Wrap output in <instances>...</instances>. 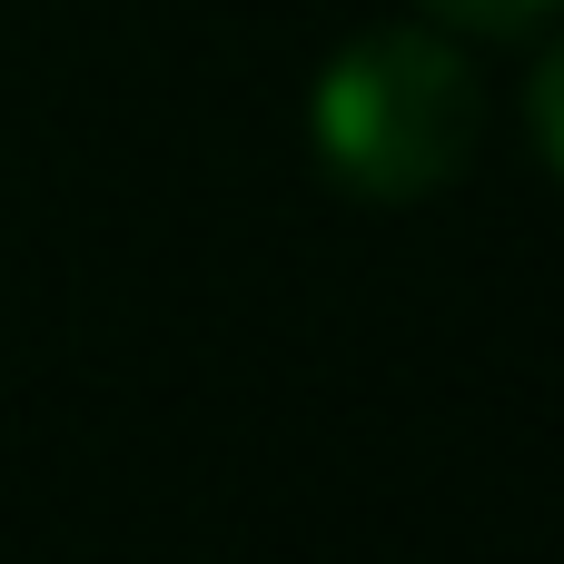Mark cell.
Returning a JSON list of instances; mask_svg holds the SVG:
<instances>
[{"label": "cell", "mask_w": 564, "mask_h": 564, "mask_svg": "<svg viewBox=\"0 0 564 564\" xmlns=\"http://www.w3.org/2000/svg\"><path fill=\"white\" fill-rule=\"evenodd\" d=\"M476 139H486V79L446 30H416V20L357 30L347 50H327L307 89V159L327 169V188L367 208L446 198Z\"/></svg>", "instance_id": "1"}, {"label": "cell", "mask_w": 564, "mask_h": 564, "mask_svg": "<svg viewBox=\"0 0 564 564\" xmlns=\"http://www.w3.org/2000/svg\"><path fill=\"white\" fill-rule=\"evenodd\" d=\"M426 20H446V30H476V40H516V30H535V20H555L564 0H416Z\"/></svg>", "instance_id": "2"}, {"label": "cell", "mask_w": 564, "mask_h": 564, "mask_svg": "<svg viewBox=\"0 0 564 564\" xmlns=\"http://www.w3.org/2000/svg\"><path fill=\"white\" fill-rule=\"evenodd\" d=\"M525 139H535V159L564 178V40L535 59V79H525Z\"/></svg>", "instance_id": "3"}]
</instances>
